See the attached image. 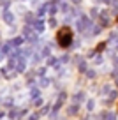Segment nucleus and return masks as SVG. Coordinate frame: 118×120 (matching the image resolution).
<instances>
[{
	"label": "nucleus",
	"mask_w": 118,
	"mask_h": 120,
	"mask_svg": "<svg viewBox=\"0 0 118 120\" xmlns=\"http://www.w3.org/2000/svg\"><path fill=\"white\" fill-rule=\"evenodd\" d=\"M72 30L69 28V26H62V28L56 32V41H58V44L62 46V48H69L70 44H72Z\"/></svg>",
	"instance_id": "obj_1"
}]
</instances>
